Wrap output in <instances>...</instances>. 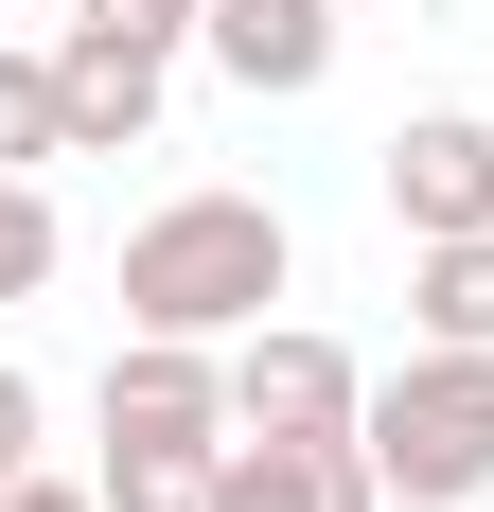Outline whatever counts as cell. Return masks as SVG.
I'll use <instances>...</instances> for the list:
<instances>
[{
    "instance_id": "1",
    "label": "cell",
    "mask_w": 494,
    "mask_h": 512,
    "mask_svg": "<svg viewBox=\"0 0 494 512\" xmlns=\"http://www.w3.org/2000/svg\"><path fill=\"white\" fill-rule=\"evenodd\" d=\"M283 283H300V230H283V195H247V177H195V195H159L142 230H124V336H212V354H230Z\"/></svg>"
},
{
    "instance_id": "14",
    "label": "cell",
    "mask_w": 494,
    "mask_h": 512,
    "mask_svg": "<svg viewBox=\"0 0 494 512\" xmlns=\"http://www.w3.org/2000/svg\"><path fill=\"white\" fill-rule=\"evenodd\" d=\"M36 424H53V407H36V371L0 354V477H36Z\"/></svg>"
},
{
    "instance_id": "2",
    "label": "cell",
    "mask_w": 494,
    "mask_h": 512,
    "mask_svg": "<svg viewBox=\"0 0 494 512\" xmlns=\"http://www.w3.org/2000/svg\"><path fill=\"white\" fill-rule=\"evenodd\" d=\"M371 477H389V512H477L494 495V354L477 336H424L406 371H371Z\"/></svg>"
},
{
    "instance_id": "15",
    "label": "cell",
    "mask_w": 494,
    "mask_h": 512,
    "mask_svg": "<svg viewBox=\"0 0 494 512\" xmlns=\"http://www.w3.org/2000/svg\"><path fill=\"white\" fill-rule=\"evenodd\" d=\"M0 512H106V477H0Z\"/></svg>"
},
{
    "instance_id": "9",
    "label": "cell",
    "mask_w": 494,
    "mask_h": 512,
    "mask_svg": "<svg viewBox=\"0 0 494 512\" xmlns=\"http://www.w3.org/2000/svg\"><path fill=\"white\" fill-rule=\"evenodd\" d=\"M406 318L494 354V230H442V248H406Z\"/></svg>"
},
{
    "instance_id": "8",
    "label": "cell",
    "mask_w": 494,
    "mask_h": 512,
    "mask_svg": "<svg viewBox=\"0 0 494 512\" xmlns=\"http://www.w3.org/2000/svg\"><path fill=\"white\" fill-rule=\"evenodd\" d=\"M212 512H389V477H371V442H230Z\"/></svg>"
},
{
    "instance_id": "12",
    "label": "cell",
    "mask_w": 494,
    "mask_h": 512,
    "mask_svg": "<svg viewBox=\"0 0 494 512\" xmlns=\"http://www.w3.org/2000/svg\"><path fill=\"white\" fill-rule=\"evenodd\" d=\"M230 460V442H212ZM212 460H106V512H212Z\"/></svg>"
},
{
    "instance_id": "7",
    "label": "cell",
    "mask_w": 494,
    "mask_h": 512,
    "mask_svg": "<svg viewBox=\"0 0 494 512\" xmlns=\"http://www.w3.org/2000/svg\"><path fill=\"white\" fill-rule=\"evenodd\" d=\"M53 71H71V159H142L159 142V89H177V53H124V36H53Z\"/></svg>"
},
{
    "instance_id": "5",
    "label": "cell",
    "mask_w": 494,
    "mask_h": 512,
    "mask_svg": "<svg viewBox=\"0 0 494 512\" xmlns=\"http://www.w3.org/2000/svg\"><path fill=\"white\" fill-rule=\"evenodd\" d=\"M371 195H389V230H406V248L494 230V124H477V106H406L389 142H371Z\"/></svg>"
},
{
    "instance_id": "13",
    "label": "cell",
    "mask_w": 494,
    "mask_h": 512,
    "mask_svg": "<svg viewBox=\"0 0 494 512\" xmlns=\"http://www.w3.org/2000/svg\"><path fill=\"white\" fill-rule=\"evenodd\" d=\"M71 18H89V36H124V53H195L212 0H71Z\"/></svg>"
},
{
    "instance_id": "6",
    "label": "cell",
    "mask_w": 494,
    "mask_h": 512,
    "mask_svg": "<svg viewBox=\"0 0 494 512\" xmlns=\"http://www.w3.org/2000/svg\"><path fill=\"white\" fill-rule=\"evenodd\" d=\"M195 53L230 71L247 106H300V89H336V0H212Z\"/></svg>"
},
{
    "instance_id": "3",
    "label": "cell",
    "mask_w": 494,
    "mask_h": 512,
    "mask_svg": "<svg viewBox=\"0 0 494 512\" xmlns=\"http://www.w3.org/2000/svg\"><path fill=\"white\" fill-rule=\"evenodd\" d=\"M89 424H106V460H212L230 442V354L212 336H124L106 389H89Z\"/></svg>"
},
{
    "instance_id": "11",
    "label": "cell",
    "mask_w": 494,
    "mask_h": 512,
    "mask_svg": "<svg viewBox=\"0 0 494 512\" xmlns=\"http://www.w3.org/2000/svg\"><path fill=\"white\" fill-rule=\"evenodd\" d=\"M36 283H53V195L0 177V301H36Z\"/></svg>"
},
{
    "instance_id": "10",
    "label": "cell",
    "mask_w": 494,
    "mask_h": 512,
    "mask_svg": "<svg viewBox=\"0 0 494 512\" xmlns=\"http://www.w3.org/2000/svg\"><path fill=\"white\" fill-rule=\"evenodd\" d=\"M36 159H71V71L53 53H0V177H36Z\"/></svg>"
},
{
    "instance_id": "4",
    "label": "cell",
    "mask_w": 494,
    "mask_h": 512,
    "mask_svg": "<svg viewBox=\"0 0 494 512\" xmlns=\"http://www.w3.org/2000/svg\"><path fill=\"white\" fill-rule=\"evenodd\" d=\"M371 424V371L300 318H247L230 336V442H353Z\"/></svg>"
}]
</instances>
